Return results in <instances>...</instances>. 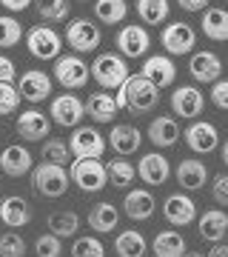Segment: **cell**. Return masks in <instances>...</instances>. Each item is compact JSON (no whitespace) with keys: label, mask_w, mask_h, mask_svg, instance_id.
<instances>
[{"label":"cell","mask_w":228,"mask_h":257,"mask_svg":"<svg viewBox=\"0 0 228 257\" xmlns=\"http://www.w3.org/2000/svg\"><path fill=\"white\" fill-rule=\"evenodd\" d=\"M168 100H171V111L182 120H197L205 109V94L197 86H177Z\"/></svg>","instance_id":"7c38bea8"},{"label":"cell","mask_w":228,"mask_h":257,"mask_svg":"<svg viewBox=\"0 0 228 257\" xmlns=\"http://www.w3.org/2000/svg\"><path fill=\"white\" fill-rule=\"evenodd\" d=\"M117 52H123V57L128 60H137V57H146V52L151 49V35H148L146 26H137V23H128L117 32Z\"/></svg>","instance_id":"8fae6325"},{"label":"cell","mask_w":228,"mask_h":257,"mask_svg":"<svg viewBox=\"0 0 228 257\" xmlns=\"http://www.w3.org/2000/svg\"><path fill=\"white\" fill-rule=\"evenodd\" d=\"M208 257H228V243H214V248L208 251Z\"/></svg>","instance_id":"c3c4849f"},{"label":"cell","mask_w":228,"mask_h":257,"mask_svg":"<svg viewBox=\"0 0 228 257\" xmlns=\"http://www.w3.org/2000/svg\"><path fill=\"white\" fill-rule=\"evenodd\" d=\"M128 15V3L126 0H97L94 3V18L100 20L103 26H117L123 23Z\"/></svg>","instance_id":"836d02e7"},{"label":"cell","mask_w":228,"mask_h":257,"mask_svg":"<svg viewBox=\"0 0 228 257\" xmlns=\"http://www.w3.org/2000/svg\"><path fill=\"white\" fill-rule=\"evenodd\" d=\"M148 143H154L157 149H171L177 140H180V123L171 117V114H157L151 123H148Z\"/></svg>","instance_id":"cb8c5ba5"},{"label":"cell","mask_w":228,"mask_h":257,"mask_svg":"<svg viewBox=\"0 0 228 257\" xmlns=\"http://www.w3.org/2000/svg\"><path fill=\"white\" fill-rule=\"evenodd\" d=\"M151 251L154 257H185V237L174 229H163L151 240Z\"/></svg>","instance_id":"83f0119b"},{"label":"cell","mask_w":228,"mask_h":257,"mask_svg":"<svg viewBox=\"0 0 228 257\" xmlns=\"http://www.w3.org/2000/svg\"><path fill=\"white\" fill-rule=\"evenodd\" d=\"M117 100L111 97L109 92H94L86 100V114H89L94 123H111V120L117 117Z\"/></svg>","instance_id":"f546056e"},{"label":"cell","mask_w":228,"mask_h":257,"mask_svg":"<svg viewBox=\"0 0 228 257\" xmlns=\"http://www.w3.org/2000/svg\"><path fill=\"white\" fill-rule=\"evenodd\" d=\"M49 117L55 120L57 126H77L83 117H86V103L77 97V94L66 92L60 94V97H55L52 100V106H49Z\"/></svg>","instance_id":"4fadbf2b"},{"label":"cell","mask_w":228,"mask_h":257,"mask_svg":"<svg viewBox=\"0 0 228 257\" xmlns=\"http://www.w3.org/2000/svg\"><path fill=\"white\" fill-rule=\"evenodd\" d=\"M23 40V23L15 15H0V49H12Z\"/></svg>","instance_id":"8d00e7d4"},{"label":"cell","mask_w":228,"mask_h":257,"mask_svg":"<svg viewBox=\"0 0 228 257\" xmlns=\"http://www.w3.org/2000/svg\"><path fill=\"white\" fill-rule=\"evenodd\" d=\"M35 169V157L23 143H9L0 152V172L9 177H23Z\"/></svg>","instance_id":"e0dca14e"},{"label":"cell","mask_w":228,"mask_h":257,"mask_svg":"<svg viewBox=\"0 0 228 257\" xmlns=\"http://www.w3.org/2000/svg\"><path fill=\"white\" fill-rule=\"evenodd\" d=\"M140 74H143L146 80L154 83L157 89H165V86H171V83L177 80V66H174V60L168 55H151V57L143 60Z\"/></svg>","instance_id":"ffe728a7"},{"label":"cell","mask_w":228,"mask_h":257,"mask_svg":"<svg viewBox=\"0 0 228 257\" xmlns=\"http://www.w3.org/2000/svg\"><path fill=\"white\" fill-rule=\"evenodd\" d=\"M200 29L208 40H217V43L228 40V9H219V6L205 9L200 18Z\"/></svg>","instance_id":"f1b7e54d"},{"label":"cell","mask_w":228,"mask_h":257,"mask_svg":"<svg viewBox=\"0 0 228 257\" xmlns=\"http://www.w3.org/2000/svg\"><path fill=\"white\" fill-rule=\"evenodd\" d=\"M211 197L217 200V206L228 209V172H222L211 180Z\"/></svg>","instance_id":"7bdbcfd3"},{"label":"cell","mask_w":228,"mask_h":257,"mask_svg":"<svg viewBox=\"0 0 228 257\" xmlns=\"http://www.w3.org/2000/svg\"><path fill=\"white\" fill-rule=\"evenodd\" d=\"M182 138H185V146L191 149L194 155H211L219 146V132L208 120H194V123H188L185 132H182Z\"/></svg>","instance_id":"30bf717a"},{"label":"cell","mask_w":228,"mask_h":257,"mask_svg":"<svg viewBox=\"0 0 228 257\" xmlns=\"http://www.w3.org/2000/svg\"><path fill=\"white\" fill-rule=\"evenodd\" d=\"M174 177H177L180 189H185V192H200L208 183V169L197 157H182L180 163H177V169H174Z\"/></svg>","instance_id":"ac0fdd59"},{"label":"cell","mask_w":228,"mask_h":257,"mask_svg":"<svg viewBox=\"0 0 228 257\" xmlns=\"http://www.w3.org/2000/svg\"><path fill=\"white\" fill-rule=\"evenodd\" d=\"M18 92L23 100L29 103H43L49 94H52V77L40 69H29V72L18 74Z\"/></svg>","instance_id":"2e32d148"},{"label":"cell","mask_w":228,"mask_h":257,"mask_svg":"<svg viewBox=\"0 0 228 257\" xmlns=\"http://www.w3.org/2000/svg\"><path fill=\"white\" fill-rule=\"evenodd\" d=\"M91 77V69L86 66L80 55H60L55 60V80L63 86L66 92H74V89H83Z\"/></svg>","instance_id":"ba28073f"},{"label":"cell","mask_w":228,"mask_h":257,"mask_svg":"<svg viewBox=\"0 0 228 257\" xmlns=\"http://www.w3.org/2000/svg\"><path fill=\"white\" fill-rule=\"evenodd\" d=\"M188 74L197 83H217L222 74V60L217 52H194L188 60Z\"/></svg>","instance_id":"7402d4cb"},{"label":"cell","mask_w":228,"mask_h":257,"mask_svg":"<svg viewBox=\"0 0 228 257\" xmlns=\"http://www.w3.org/2000/svg\"><path fill=\"white\" fill-rule=\"evenodd\" d=\"M185 257H208V254H202V251H185Z\"/></svg>","instance_id":"f907efd6"},{"label":"cell","mask_w":228,"mask_h":257,"mask_svg":"<svg viewBox=\"0 0 228 257\" xmlns=\"http://www.w3.org/2000/svg\"><path fill=\"white\" fill-rule=\"evenodd\" d=\"M219 155H222V163L228 166V140H222V149H219Z\"/></svg>","instance_id":"681fc988"},{"label":"cell","mask_w":228,"mask_h":257,"mask_svg":"<svg viewBox=\"0 0 228 257\" xmlns=\"http://www.w3.org/2000/svg\"><path fill=\"white\" fill-rule=\"evenodd\" d=\"M117 109H126L128 114H148L160 103V89L143 74H128V80L117 89Z\"/></svg>","instance_id":"6da1fadb"},{"label":"cell","mask_w":228,"mask_h":257,"mask_svg":"<svg viewBox=\"0 0 228 257\" xmlns=\"http://www.w3.org/2000/svg\"><path fill=\"white\" fill-rule=\"evenodd\" d=\"M69 180H72L69 172L57 163H40L32 169V186L37 189V194H43L49 200L63 197L69 192Z\"/></svg>","instance_id":"3957f363"},{"label":"cell","mask_w":228,"mask_h":257,"mask_svg":"<svg viewBox=\"0 0 228 257\" xmlns=\"http://www.w3.org/2000/svg\"><path fill=\"white\" fill-rule=\"evenodd\" d=\"M20 92L15 83H3L0 80V117H6V114H15L20 106Z\"/></svg>","instance_id":"60d3db41"},{"label":"cell","mask_w":228,"mask_h":257,"mask_svg":"<svg viewBox=\"0 0 228 257\" xmlns=\"http://www.w3.org/2000/svg\"><path fill=\"white\" fill-rule=\"evenodd\" d=\"M86 223H89V229L91 231H97V234H109V231L117 229V223H120V211L114 203H94L89 209V217H86Z\"/></svg>","instance_id":"484cf974"},{"label":"cell","mask_w":228,"mask_h":257,"mask_svg":"<svg viewBox=\"0 0 228 257\" xmlns=\"http://www.w3.org/2000/svg\"><path fill=\"white\" fill-rule=\"evenodd\" d=\"M0 223L9 229H23L32 223V203L20 194H9L0 200Z\"/></svg>","instance_id":"44dd1931"},{"label":"cell","mask_w":228,"mask_h":257,"mask_svg":"<svg viewBox=\"0 0 228 257\" xmlns=\"http://www.w3.org/2000/svg\"><path fill=\"white\" fill-rule=\"evenodd\" d=\"M123 211H126V217H131V220H148L157 211L154 194L148 192V189H131L126 194V200H123Z\"/></svg>","instance_id":"d4e9b609"},{"label":"cell","mask_w":228,"mask_h":257,"mask_svg":"<svg viewBox=\"0 0 228 257\" xmlns=\"http://www.w3.org/2000/svg\"><path fill=\"white\" fill-rule=\"evenodd\" d=\"M46 226H49V231L57 234V237H72V234H77V229H80V217L69 209L52 211V214L46 217Z\"/></svg>","instance_id":"e575fe53"},{"label":"cell","mask_w":228,"mask_h":257,"mask_svg":"<svg viewBox=\"0 0 228 257\" xmlns=\"http://www.w3.org/2000/svg\"><path fill=\"white\" fill-rule=\"evenodd\" d=\"M15 132H18L23 140H29V143H40V140H46L49 132H52V117H46V111H40V109H26V111L18 114Z\"/></svg>","instance_id":"5bb4252c"},{"label":"cell","mask_w":228,"mask_h":257,"mask_svg":"<svg viewBox=\"0 0 228 257\" xmlns=\"http://www.w3.org/2000/svg\"><path fill=\"white\" fill-rule=\"evenodd\" d=\"M177 6L185 9V12H205L208 0H177Z\"/></svg>","instance_id":"7dc6e473"},{"label":"cell","mask_w":228,"mask_h":257,"mask_svg":"<svg viewBox=\"0 0 228 257\" xmlns=\"http://www.w3.org/2000/svg\"><path fill=\"white\" fill-rule=\"evenodd\" d=\"M106 175H109V183L114 189H128L137 177V166L128 163L126 157H114V160L106 163Z\"/></svg>","instance_id":"1f68e13d"},{"label":"cell","mask_w":228,"mask_h":257,"mask_svg":"<svg viewBox=\"0 0 228 257\" xmlns=\"http://www.w3.org/2000/svg\"><path fill=\"white\" fill-rule=\"evenodd\" d=\"M63 40L69 43L72 52H94L103 43V29L97 23H91L89 18H74L66 26Z\"/></svg>","instance_id":"52a82bcc"},{"label":"cell","mask_w":228,"mask_h":257,"mask_svg":"<svg viewBox=\"0 0 228 257\" xmlns=\"http://www.w3.org/2000/svg\"><path fill=\"white\" fill-rule=\"evenodd\" d=\"M197 231H200L202 240L208 243H222L228 237V214L219 209H208L202 211L200 223H197Z\"/></svg>","instance_id":"4316f807"},{"label":"cell","mask_w":228,"mask_h":257,"mask_svg":"<svg viewBox=\"0 0 228 257\" xmlns=\"http://www.w3.org/2000/svg\"><path fill=\"white\" fill-rule=\"evenodd\" d=\"M137 175L146 186H163L168 177H171V163L168 157L160 155V152H148V155L140 157L137 163Z\"/></svg>","instance_id":"d6986e66"},{"label":"cell","mask_w":228,"mask_h":257,"mask_svg":"<svg viewBox=\"0 0 228 257\" xmlns=\"http://www.w3.org/2000/svg\"><path fill=\"white\" fill-rule=\"evenodd\" d=\"M106 138L94 126H77L69 138V152L74 160H100L106 155Z\"/></svg>","instance_id":"8992f818"},{"label":"cell","mask_w":228,"mask_h":257,"mask_svg":"<svg viewBox=\"0 0 228 257\" xmlns=\"http://www.w3.org/2000/svg\"><path fill=\"white\" fill-rule=\"evenodd\" d=\"M114 251H117V257H146L148 243H146V237H143L140 231L126 229V231H120L117 237H114Z\"/></svg>","instance_id":"4dcf8cb0"},{"label":"cell","mask_w":228,"mask_h":257,"mask_svg":"<svg viewBox=\"0 0 228 257\" xmlns=\"http://www.w3.org/2000/svg\"><path fill=\"white\" fill-rule=\"evenodd\" d=\"M106 140H109V146L114 149L120 157H128L143 146V132L137 126H131V123H117V126L109 132Z\"/></svg>","instance_id":"603a6c76"},{"label":"cell","mask_w":228,"mask_h":257,"mask_svg":"<svg viewBox=\"0 0 228 257\" xmlns=\"http://www.w3.org/2000/svg\"><path fill=\"white\" fill-rule=\"evenodd\" d=\"M0 6L15 15V12H26L29 6H32V0H0Z\"/></svg>","instance_id":"bcb514c9"},{"label":"cell","mask_w":228,"mask_h":257,"mask_svg":"<svg viewBox=\"0 0 228 257\" xmlns=\"http://www.w3.org/2000/svg\"><path fill=\"white\" fill-rule=\"evenodd\" d=\"M72 257H106V246H103L97 237H91V234H83V237L74 240Z\"/></svg>","instance_id":"ab89813d"},{"label":"cell","mask_w":228,"mask_h":257,"mask_svg":"<svg viewBox=\"0 0 228 257\" xmlns=\"http://www.w3.org/2000/svg\"><path fill=\"white\" fill-rule=\"evenodd\" d=\"M0 80L3 83H18V66L6 55H0Z\"/></svg>","instance_id":"f6af8a7d"},{"label":"cell","mask_w":228,"mask_h":257,"mask_svg":"<svg viewBox=\"0 0 228 257\" xmlns=\"http://www.w3.org/2000/svg\"><path fill=\"white\" fill-rule=\"evenodd\" d=\"M35 254L37 257H60L63 254V243H60V237L57 234H40V237L35 240Z\"/></svg>","instance_id":"b9f144b4"},{"label":"cell","mask_w":228,"mask_h":257,"mask_svg":"<svg viewBox=\"0 0 228 257\" xmlns=\"http://www.w3.org/2000/svg\"><path fill=\"white\" fill-rule=\"evenodd\" d=\"M160 46L168 52V55H188L194 46H197V32L191 29V23H185V20H174L168 26L163 29V35H160Z\"/></svg>","instance_id":"9c48e42d"},{"label":"cell","mask_w":228,"mask_h":257,"mask_svg":"<svg viewBox=\"0 0 228 257\" xmlns=\"http://www.w3.org/2000/svg\"><path fill=\"white\" fill-rule=\"evenodd\" d=\"M69 140H60V138H49L40 146V157L43 163H57V166H66L69 163Z\"/></svg>","instance_id":"74e56055"},{"label":"cell","mask_w":228,"mask_h":257,"mask_svg":"<svg viewBox=\"0 0 228 257\" xmlns=\"http://www.w3.org/2000/svg\"><path fill=\"white\" fill-rule=\"evenodd\" d=\"M80 3H86V0H80Z\"/></svg>","instance_id":"816d5d0a"},{"label":"cell","mask_w":228,"mask_h":257,"mask_svg":"<svg viewBox=\"0 0 228 257\" xmlns=\"http://www.w3.org/2000/svg\"><path fill=\"white\" fill-rule=\"evenodd\" d=\"M168 0H137V18L143 20L146 26H163L168 20Z\"/></svg>","instance_id":"d6a6232c"},{"label":"cell","mask_w":228,"mask_h":257,"mask_svg":"<svg viewBox=\"0 0 228 257\" xmlns=\"http://www.w3.org/2000/svg\"><path fill=\"white\" fill-rule=\"evenodd\" d=\"M211 103L217 106L219 111H228V80H217L211 83Z\"/></svg>","instance_id":"ee69618b"},{"label":"cell","mask_w":228,"mask_h":257,"mask_svg":"<svg viewBox=\"0 0 228 257\" xmlns=\"http://www.w3.org/2000/svg\"><path fill=\"white\" fill-rule=\"evenodd\" d=\"M32 6L43 23H63V20H69V12H72L69 0H32Z\"/></svg>","instance_id":"d590c367"},{"label":"cell","mask_w":228,"mask_h":257,"mask_svg":"<svg viewBox=\"0 0 228 257\" xmlns=\"http://www.w3.org/2000/svg\"><path fill=\"white\" fill-rule=\"evenodd\" d=\"M72 183L86 194L103 192L109 186V175H106V163L103 160H74L69 169Z\"/></svg>","instance_id":"5b68a950"},{"label":"cell","mask_w":228,"mask_h":257,"mask_svg":"<svg viewBox=\"0 0 228 257\" xmlns=\"http://www.w3.org/2000/svg\"><path fill=\"white\" fill-rule=\"evenodd\" d=\"M128 63L126 57H120L117 52H100L91 60V77L100 83L103 89H120L128 80Z\"/></svg>","instance_id":"7a4b0ae2"},{"label":"cell","mask_w":228,"mask_h":257,"mask_svg":"<svg viewBox=\"0 0 228 257\" xmlns=\"http://www.w3.org/2000/svg\"><path fill=\"white\" fill-rule=\"evenodd\" d=\"M26 49L37 60H57L60 52H63V37L49 23H37L26 32Z\"/></svg>","instance_id":"277c9868"},{"label":"cell","mask_w":228,"mask_h":257,"mask_svg":"<svg viewBox=\"0 0 228 257\" xmlns=\"http://www.w3.org/2000/svg\"><path fill=\"white\" fill-rule=\"evenodd\" d=\"M0 257H26V240L15 229L0 234Z\"/></svg>","instance_id":"f35d334b"},{"label":"cell","mask_w":228,"mask_h":257,"mask_svg":"<svg viewBox=\"0 0 228 257\" xmlns=\"http://www.w3.org/2000/svg\"><path fill=\"white\" fill-rule=\"evenodd\" d=\"M163 217L171 223V226L182 229V226H188V223L197 220V203H194L188 194L174 192L163 200Z\"/></svg>","instance_id":"9a60e30c"}]
</instances>
